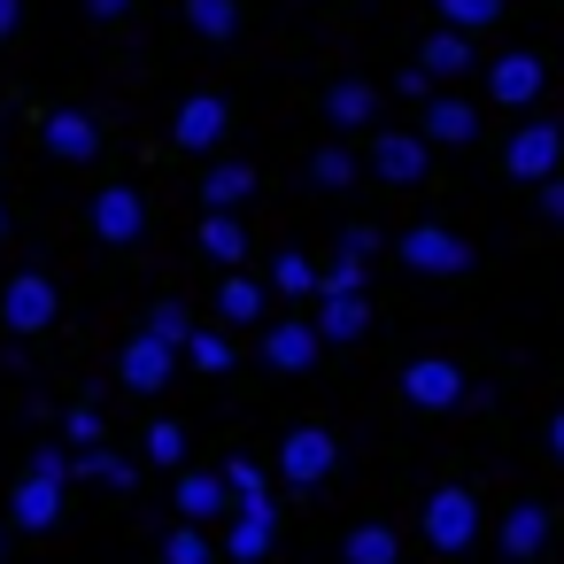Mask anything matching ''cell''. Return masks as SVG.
I'll list each match as a JSON object with an SVG mask.
<instances>
[{"mask_svg": "<svg viewBox=\"0 0 564 564\" xmlns=\"http://www.w3.org/2000/svg\"><path fill=\"white\" fill-rule=\"evenodd\" d=\"M0 240H9V209H0Z\"/></svg>", "mask_w": 564, "mask_h": 564, "instance_id": "f6af8a7d", "label": "cell"}, {"mask_svg": "<svg viewBox=\"0 0 564 564\" xmlns=\"http://www.w3.org/2000/svg\"><path fill=\"white\" fill-rule=\"evenodd\" d=\"M402 402L410 410H464L471 402V379L448 356H417V364H402Z\"/></svg>", "mask_w": 564, "mask_h": 564, "instance_id": "ba28073f", "label": "cell"}, {"mask_svg": "<svg viewBox=\"0 0 564 564\" xmlns=\"http://www.w3.org/2000/svg\"><path fill=\"white\" fill-rule=\"evenodd\" d=\"M148 464L155 471H186V425L178 417H155L148 425Z\"/></svg>", "mask_w": 564, "mask_h": 564, "instance_id": "1f68e13d", "label": "cell"}, {"mask_svg": "<svg viewBox=\"0 0 564 564\" xmlns=\"http://www.w3.org/2000/svg\"><path fill=\"white\" fill-rule=\"evenodd\" d=\"M0 556H9V525H0Z\"/></svg>", "mask_w": 564, "mask_h": 564, "instance_id": "ee69618b", "label": "cell"}, {"mask_svg": "<svg viewBox=\"0 0 564 564\" xmlns=\"http://www.w3.org/2000/svg\"><path fill=\"white\" fill-rule=\"evenodd\" d=\"M225 510H232L225 471H178V518H186V525H217Z\"/></svg>", "mask_w": 564, "mask_h": 564, "instance_id": "d6986e66", "label": "cell"}, {"mask_svg": "<svg viewBox=\"0 0 564 564\" xmlns=\"http://www.w3.org/2000/svg\"><path fill=\"white\" fill-rule=\"evenodd\" d=\"M487 101L495 109H533V101H549V63L541 55H525V47H510V55H495L487 63Z\"/></svg>", "mask_w": 564, "mask_h": 564, "instance_id": "5b68a950", "label": "cell"}, {"mask_svg": "<svg viewBox=\"0 0 564 564\" xmlns=\"http://www.w3.org/2000/svg\"><path fill=\"white\" fill-rule=\"evenodd\" d=\"M495 549H502L510 564L541 556V549H549V502H510L502 525H495Z\"/></svg>", "mask_w": 564, "mask_h": 564, "instance_id": "e0dca14e", "label": "cell"}, {"mask_svg": "<svg viewBox=\"0 0 564 564\" xmlns=\"http://www.w3.org/2000/svg\"><path fill=\"white\" fill-rule=\"evenodd\" d=\"M371 117H379V94H371L364 78H340V86L325 94V124H333V132H364Z\"/></svg>", "mask_w": 564, "mask_h": 564, "instance_id": "7402d4cb", "label": "cell"}, {"mask_svg": "<svg viewBox=\"0 0 564 564\" xmlns=\"http://www.w3.org/2000/svg\"><path fill=\"white\" fill-rule=\"evenodd\" d=\"M148 333H155V340H171V348L186 356V340H194V317H186V302H155V310H148Z\"/></svg>", "mask_w": 564, "mask_h": 564, "instance_id": "e575fe53", "label": "cell"}, {"mask_svg": "<svg viewBox=\"0 0 564 564\" xmlns=\"http://www.w3.org/2000/svg\"><path fill=\"white\" fill-rule=\"evenodd\" d=\"M86 17H94V24H124V17H132V0H86Z\"/></svg>", "mask_w": 564, "mask_h": 564, "instance_id": "60d3db41", "label": "cell"}, {"mask_svg": "<svg viewBox=\"0 0 564 564\" xmlns=\"http://www.w3.org/2000/svg\"><path fill=\"white\" fill-rule=\"evenodd\" d=\"M17 24H24V0H0V40H17Z\"/></svg>", "mask_w": 564, "mask_h": 564, "instance_id": "b9f144b4", "label": "cell"}, {"mask_svg": "<svg viewBox=\"0 0 564 564\" xmlns=\"http://www.w3.org/2000/svg\"><path fill=\"white\" fill-rule=\"evenodd\" d=\"M541 194V225H564V178H549V186H533Z\"/></svg>", "mask_w": 564, "mask_h": 564, "instance_id": "ab89813d", "label": "cell"}, {"mask_svg": "<svg viewBox=\"0 0 564 564\" xmlns=\"http://www.w3.org/2000/svg\"><path fill=\"white\" fill-rule=\"evenodd\" d=\"M186 24L225 47V40H240V0H186Z\"/></svg>", "mask_w": 564, "mask_h": 564, "instance_id": "f1b7e54d", "label": "cell"}, {"mask_svg": "<svg viewBox=\"0 0 564 564\" xmlns=\"http://www.w3.org/2000/svg\"><path fill=\"white\" fill-rule=\"evenodd\" d=\"M417 533H425V549L464 556V549L487 533V510H479V495H471V487H433V495H425V510H417Z\"/></svg>", "mask_w": 564, "mask_h": 564, "instance_id": "7a4b0ae2", "label": "cell"}, {"mask_svg": "<svg viewBox=\"0 0 564 564\" xmlns=\"http://www.w3.org/2000/svg\"><path fill=\"white\" fill-rule=\"evenodd\" d=\"M356 171H364V155H348L340 140L310 155V186H317V194H340V186H356Z\"/></svg>", "mask_w": 564, "mask_h": 564, "instance_id": "83f0119b", "label": "cell"}, {"mask_svg": "<svg viewBox=\"0 0 564 564\" xmlns=\"http://www.w3.org/2000/svg\"><path fill=\"white\" fill-rule=\"evenodd\" d=\"M317 333L333 340H364L371 333V294H317Z\"/></svg>", "mask_w": 564, "mask_h": 564, "instance_id": "44dd1931", "label": "cell"}, {"mask_svg": "<svg viewBox=\"0 0 564 564\" xmlns=\"http://www.w3.org/2000/svg\"><path fill=\"white\" fill-rule=\"evenodd\" d=\"M217 471H225V487H232V502H271V471H263L256 456H225Z\"/></svg>", "mask_w": 564, "mask_h": 564, "instance_id": "d6a6232c", "label": "cell"}, {"mask_svg": "<svg viewBox=\"0 0 564 564\" xmlns=\"http://www.w3.org/2000/svg\"><path fill=\"white\" fill-rule=\"evenodd\" d=\"M433 9H441L448 32H487V24H502V0H433Z\"/></svg>", "mask_w": 564, "mask_h": 564, "instance_id": "836d02e7", "label": "cell"}, {"mask_svg": "<svg viewBox=\"0 0 564 564\" xmlns=\"http://www.w3.org/2000/svg\"><path fill=\"white\" fill-rule=\"evenodd\" d=\"M217 549L225 541H209V525H186V518L163 533V564H217Z\"/></svg>", "mask_w": 564, "mask_h": 564, "instance_id": "f546056e", "label": "cell"}, {"mask_svg": "<svg viewBox=\"0 0 564 564\" xmlns=\"http://www.w3.org/2000/svg\"><path fill=\"white\" fill-rule=\"evenodd\" d=\"M232 356H240V348H232L225 325H194V340H186V364H194V371H232Z\"/></svg>", "mask_w": 564, "mask_h": 564, "instance_id": "4dcf8cb0", "label": "cell"}, {"mask_svg": "<svg viewBox=\"0 0 564 564\" xmlns=\"http://www.w3.org/2000/svg\"><path fill=\"white\" fill-rule=\"evenodd\" d=\"M471 63H479V47H471V32H433L425 40V55H417V70L433 78V86H448V78H471Z\"/></svg>", "mask_w": 564, "mask_h": 564, "instance_id": "ffe728a7", "label": "cell"}, {"mask_svg": "<svg viewBox=\"0 0 564 564\" xmlns=\"http://www.w3.org/2000/svg\"><path fill=\"white\" fill-rule=\"evenodd\" d=\"M271 541H279V510H271V502H240L232 525H225V556H232V564H263Z\"/></svg>", "mask_w": 564, "mask_h": 564, "instance_id": "2e32d148", "label": "cell"}, {"mask_svg": "<svg viewBox=\"0 0 564 564\" xmlns=\"http://www.w3.org/2000/svg\"><path fill=\"white\" fill-rule=\"evenodd\" d=\"M40 148H47L55 163H94V155H101V124H94L86 109H47V117H40Z\"/></svg>", "mask_w": 564, "mask_h": 564, "instance_id": "8fae6325", "label": "cell"}, {"mask_svg": "<svg viewBox=\"0 0 564 564\" xmlns=\"http://www.w3.org/2000/svg\"><path fill=\"white\" fill-rule=\"evenodd\" d=\"M171 371H178V348H171V340H155L148 325L117 348V387H132V394H163V387H171Z\"/></svg>", "mask_w": 564, "mask_h": 564, "instance_id": "9c48e42d", "label": "cell"}, {"mask_svg": "<svg viewBox=\"0 0 564 564\" xmlns=\"http://www.w3.org/2000/svg\"><path fill=\"white\" fill-rule=\"evenodd\" d=\"M63 487H70V448H40L32 471H24L17 495H9V518H17L24 533H55V525H63Z\"/></svg>", "mask_w": 564, "mask_h": 564, "instance_id": "6da1fadb", "label": "cell"}, {"mask_svg": "<svg viewBox=\"0 0 564 564\" xmlns=\"http://www.w3.org/2000/svg\"><path fill=\"white\" fill-rule=\"evenodd\" d=\"M325 294H364V271L356 263H325Z\"/></svg>", "mask_w": 564, "mask_h": 564, "instance_id": "f35d334b", "label": "cell"}, {"mask_svg": "<svg viewBox=\"0 0 564 564\" xmlns=\"http://www.w3.org/2000/svg\"><path fill=\"white\" fill-rule=\"evenodd\" d=\"M425 140H433V148H471V140H479V101L433 94V101H425Z\"/></svg>", "mask_w": 564, "mask_h": 564, "instance_id": "ac0fdd59", "label": "cell"}, {"mask_svg": "<svg viewBox=\"0 0 564 564\" xmlns=\"http://www.w3.org/2000/svg\"><path fill=\"white\" fill-rule=\"evenodd\" d=\"M86 217H94V240H109V248H132V240L148 232V202H140L132 186H101Z\"/></svg>", "mask_w": 564, "mask_h": 564, "instance_id": "4fadbf2b", "label": "cell"}, {"mask_svg": "<svg viewBox=\"0 0 564 564\" xmlns=\"http://www.w3.org/2000/svg\"><path fill=\"white\" fill-rule=\"evenodd\" d=\"M271 317V279H248V271H225L217 279V325L225 333H248Z\"/></svg>", "mask_w": 564, "mask_h": 564, "instance_id": "5bb4252c", "label": "cell"}, {"mask_svg": "<svg viewBox=\"0 0 564 564\" xmlns=\"http://www.w3.org/2000/svg\"><path fill=\"white\" fill-rule=\"evenodd\" d=\"M202 256L225 263V271H240L248 263V225L240 217H202Z\"/></svg>", "mask_w": 564, "mask_h": 564, "instance_id": "4316f807", "label": "cell"}, {"mask_svg": "<svg viewBox=\"0 0 564 564\" xmlns=\"http://www.w3.org/2000/svg\"><path fill=\"white\" fill-rule=\"evenodd\" d=\"M394 256H402L417 279H464V271H471V240H464L456 225H410V232L394 240Z\"/></svg>", "mask_w": 564, "mask_h": 564, "instance_id": "3957f363", "label": "cell"}, {"mask_svg": "<svg viewBox=\"0 0 564 564\" xmlns=\"http://www.w3.org/2000/svg\"><path fill=\"white\" fill-rule=\"evenodd\" d=\"M394 94H402V101H417V109H425V101H433V78H425V70H417V63H410V70H402V78H394Z\"/></svg>", "mask_w": 564, "mask_h": 564, "instance_id": "74e56055", "label": "cell"}, {"mask_svg": "<svg viewBox=\"0 0 564 564\" xmlns=\"http://www.w3.org/2000/svg\"><path fill=\"white\" fill-rule=\"evenodd\" d=\"M549 456H556V464H564V410H556V417H549Z\"/></svg>", "mask_w": 564, "mask_h": 564, "instance_id": "7bdbcfd3", "label": "cell"}, {"mask_svg": "<svg viewBox=\"0 0 564 564\" xmlns=\"http://www.w3.org/2000/svg\"><path fill=\"white\" fill-rule=\"evenodd\" d=\"M556 163H564V132H556L549 117H525V124L510 132V148H502V171L525 178V186H549Z\"/></svg>", "mask_w": 564, "mask_h": 564, "instance_id": "8992f818", "label": "cell"}, {"mask_svg": "<svg viewBox=\"0 0 564 564\" xmlns=\"http://www.w3.org/2000/svg\"><path fill=\"white\" fill-rule=\"evenodd\" d=\"M317 348H325L317 317H279V325H263V364H271V371H310Z\"/></svg>", "mask_w": 564, "mask_h": 564, "instance_id": "9a60e30c", "label": "cell"}, {"mask_svg": "<svg viewBox=\"0 0 564 564\" xmlns=\"http://www.w3.org/2000/svg\"><path fill=\"white\" fill-rule=\"evenodd\" d=\"M63 317V286L47 279V271H17L9 286H0V325H9V333H47Z\"/></svg>", "mask_w": 564, "mask_h": 564, "instance_id": "277c9868", "label": "cell"}, {"mask_svg": "<svg viewBox=\"0 0 564 564\" xmlns=\"http://www.w3.org/2000/svg\"><path fill=\"white\" fill-rule=\"evenodd\" d=\"M371 256H379V232H371V225H340V248H333V263H356V271H371Z\"/></svg>", "mask_w": 564, "mask_h": 564, "instance_id": "d590c367", "label": "cell"}, {"mask_svg": "<svg viewBox=\"0 0 564 564\" xmlns=\"http://www.w3.org/2000/svg\"><path fill=\"white\" fill-rule=\"evenodd\" d=\"M225 132H232V101H225V94H186V101H178V117H171V140H178L186 155L225 148Z\"/></svg>", "mask_w": 564, "mask_h": 564, "instance_id": "30bf717a", "label": "cell"}, {"mask_svg": "<svg viewBox=\"0 0 564 564\" xmlns=\"http://www.w3.org/2000/svg\"><path fill=\"white\" fill-rule=\"evenodd\" d=\"M271 294H286V302H317V294H325V271H317L302 248H279V256H271Z\"/></svg>", "mask_w": 564, "mask_h": 564, "instance_id": "cb8c5ba5", "label": "cell"}, {"mask_svg": "<svg viewBox=\"0 0 564 564\" xmlns=\"http://www.w3.org/2000/svg\"><path fill=\"white\" fill-rule=\"evenodd\" d=\"M70 479H94V487H109V495H124V487L140 479V464H132L124 448H109V441H101V448H86V456H70Z\"/></svg>", "mask_w": 564, "mask_h": 564, "instance_id": "d4e9b609", "label": "cell"}, {"mask_svg": "<svg viewBox=\"0 0 564 564\" xmlns=\"http://www.w3.org/2000/svg\"><path fill=\"white\" fill-rule=\"evenodd\" d=\"M371 171H379L387 186H417V178L433 171V140H425V132H379V140H371Z\"/></svg>", "mask_w": 564, "mask_h": 564, "instance_id": "7c38bea8", "label": "cell"}, {"mask_svg": "<svg viewBox=\"0 0 564 564\" xmlns=\"http://www.w3.org/2000/svg\"><path fill=\"white\" fill-rule=\"evenodd\" d=\"M333 464H340V441H333L325 425H294V433L279 441V464H271V471H279L286 487H325Z\"/></svg>", "mask_w": 564, "mask_h": 564, "instance_id": "52a82bcc", "label": "cell"}, {"mask_svg": "<svg viewBox=\"0 0 564 564\" xmlns=\"http://www.w3.org/2000/svg\"><path fill=\"white\" fill-rule=\"evenodd\" d=\"M340 556H348V564H402V533L379 525V518H356L348 541H340Z\"/></svg>", "mask_w": 564, "mask_h": 564, "instance_id": "484cf974", "label": "cell"}, {"mask_svg": "<svg viewBox=\"0 0 564 564\" xmlns=\"http://www.w3.org/2000/svg\"><path fill=\"white\" fill-rule=\"evenodd\" d=\"M63 441H70V456H86V448H101V410H94V402H78V410L63 417Z\"/></svg>", "mask_w": 564, "mask_h": 564, "instance_id": "8d00e7d4", "label": "cell"}, {"mask_svg": "<svg viewBox=\"0 0 564 564\" xmlns=\"http://www.w3.org/2000/svg\"><path fill=\"white\" fill-rule=\"evenodd\" d=\"M256 194V171L248 163H209V178H202V202H209V217H240V202Z\"/></svg>", "mask_w": 564, "mask_h": 564, "instance_id": "603a6c76", "label": "cell"}]
</instances>
